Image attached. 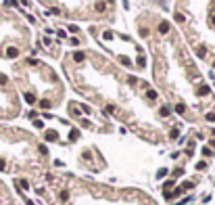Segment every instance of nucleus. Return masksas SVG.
Segmentation results:
<instances>
[{"instance_id": "9", "label": "nucleus", "mask_w": 215, "mask_h": 205, "mask_svg": "<svg viewBox=\"0 0 215 205\" xmlns=\"http://www.w3.org/2000/svg\"><path fill=\"white\" fill-rule=\"evenodd\" d=\"M207 92H209V88H207V86H203L201 90H198V94H201V96H205V94H207Z\"/></svg>"}, {"instance_id": "8", "label": "nucleus", "mask_w": 215, "mask_h": 205, "mask_svg": "<svg viewBox=\"0 0 215 205\" xmlns=\"http://www.w3.org/2000/svg\"><path fill=\"white\" fill-rule=\"evenodd\" d=\"M159 113L165 117V115H169V109H167V107H161V111H159Z\"/></svg>"}, {"instance_id": "1", "label": "nucleus", "mask_w": 215, "mask_h": 205, "mask_svg": "<svg viewBox=\"0 0 215 205\" xmlns=\"http://www.w3.org/2000/svg\"><path fill=\"white\" fill-rule=\"evenodd\" d=\"M11 107H13V101H11V94H8V77L4 73H0V117L13 115Z\"/></svg>"}, {"instance_id": "7", "label": "nucleus", "mask_w": 215, "mask_h": 205, "mask_svg": "<svg viewBox=\"0 0 215 205\" xmlns=\"http://www.w3.org/2000/svg\"><path fill=\"white\" fill-rule=\"evenodd\" d=\"M148 99L155 101V99H157V92H155V90H148Z\"/></svg>"}, {"instance_id": "3", "label": "nucleus", "mask_w": 215, "mask_h": 205, "mask_svg": "<svg viewBox=\"0 0 215 205\" xmlns=\"http://www.w3.org/2000/svg\"><path fill=\"white\" fill-rule=\"evenodd\" d=\"M58 138V134L54 132V130H48V132H46V140H56Z\"/></svg>"}, {"instance_id": "2", "label": "nucleus", "mask_w": 215, "mask_h": 205, "mask_svg": "<svg viewBox=\"0 0 215 205\" xmlns=\"http://www.w3.org/2000/svg\"><path fill=\"white\" fill-rule=\"evenodd\" d=\"M159 31H161V34H167V31H169V23H167V21H161V23H159Z\"/></svg>"}, {"instance_id": "12", "label": "nucleus", "mask_w": 215, "mask_h": 205, "mask_svg": "<svg viewBox=\"0 0 215 205\" xmlns=\"http://www.w3.org/2000/svg\"><path fill=\"white\" fill-rule=\"evenodd\" d=\"M207 119H209V121H215V113H209V115H207Z\"/></svg>"}, {"instance_id": "6", "label": "nucleus", "mask_w": 215, "mask_h": 205, "mask_svg": "<svg viewBox=\"0 0 215 205\" xmlns=\"http://www.w3.org/2000/svg\"><path fill=\"white\" fill-rule=\"evenodd\" d=\"M40 107L42 109H50V101H40Z\"/></svg>"}, {"instance_id": "10", "label": "nucleus", "mask_w": 215, "mask_h": 205, "mask_svg": "<svg viewBox=\"0 0 215 205\" xmlns=\"http://www.w3.org/2000/svg\"><path fill=\"white\" fill-rule=\"evenodd\" d=\"M67 199H69V193L63 191V193H61V201H67Z\"/></svg>"}, {"instance_id": "11", "label": "nucleus", "mask_w": 215, "mask_h": 205, "mask_svg": "<svg viewBox=\"0 0 215 205\" xmlns=\"http://www.w3.org/2000/svg\"><path fill=\"white\" fill-rule=\"evenodd\" d=\"M178 134H180V130H178V128H173V130H171V134H169V136H171V138H178Z\"/></svg>"}, {"instance_id": "4", "label": "nucleus", "mask_w": 215, "mask_h": 205, "mask_svg": "<svg viewBox=\"0 0 215 205\" xmlns=\"http://www.w3.org/2000/svg\"><path fill=\"white\" fill-rule=\"evenodd\" d=\"M184 111H186V105H175V113H184Z\"/></svg>"}, {"instance_id": "5", "label": "nucleus", "mask_w": 215, "mask_h": 205, "mask_svg": "<svg viewBox=\"0 0 215 205\" xmlns=\"http://www.w3.org/2000/svg\"><path fill=\"white\" fill-rule=\"evenodd\" d=\"M73 59H75V61H84V59H86V55H84V52H75V55H73Z\"/></svg>"}]
</instances>
